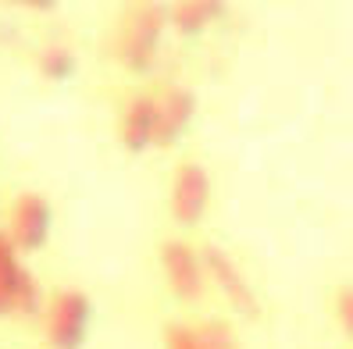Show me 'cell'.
Listing matches in <instances>:
<instances>
[{"instance_id": "7a4b0ae2", "label": "cell", "mask_w": 353, "mask_h": 349, "mask_svg": "<svg viewBox=\"0 0 353 349\" xmlns=\"http://www.w3.org/2000/svg\"><path fill=\"white\" fill-rule=\"evenodd\" d=\"M86 324H90V299L82 293H61L54 299L47 317V335L57 349H75L86 339Z\"/></svg>"}, {"instance_id": "9c48e42d", "label": "cell", "mask_w": 353, "mask_h": 349, "mask_svg": "<svg viewBox=\"0 0 353 349\" xmlns=\"http://www.w3.org/2000/svg\"><path fill=\"white\" fill-rule=\"evenodd\" d=\"M168 349H239V346L225 324H200V328L175 324L168 332Z\"/></svg>"}, {"instance_id": "6da1fadb", "label": "cell", "mask_w": 353, "mask_h": 349, "mask_svg": "<svg viewBox=\"0 0 353 349\" xmlns=\"http://www.w3.org/2000/svg\"><path fill=\"white\" fill-rule=\"evenodd\" d=\"M168 22V11L164 4H136L125 22H121V36H118V54L129 68L143 72L154 65L157 57V39H161V29Z\"/></svg>"}, {"instance_id": "5b68a950", "label": "cell", "mask_w": 353, "mask_h": 349, "mask_svg": "<svg viewBox=\"0 0 353 349\" xmlns=\"http://www.w3.org/2000/svg\"><path fill=\"white\" fill-rule=\"evenodd\" d=\"M161 260H164V271H168L172 289L182 299H196L203 293V264L185 242H168L161 250Z\"/></svg>"}, {"instance_id": "8fae6325", "label": "cell", "mask_w": 353, "mask_h": 349, "mask_svg": "<svg viewBox=\"0 0 353 349\" xmlns=\"http://www.w3.org/2000/svg\"><path fill=\"white\" fill-rule=\"evenodd\" d=\"M221 11H225L221 0H182V4H172V22L185 36H193L211 22V18H218Z\"/></svg>"}, {"instance_id": "4fadbf2b", "label": "cell", "mask_w": 353, "mask_h": 349, "mask_svg": "<svg viewBox=\"0 0 353 349\" xmlns=\"http://www.w3.org/2000/svg\"><path fill=\"white\" fill-rule=\"evenodd\" d=\"M339 324L346 328V332L353 328V293H350V289L339 293Z\"/></svg>"}, {"instance_id": "ba28073f", "label": "cell", "mask_w": 353, "mask_h": 349, "mask_svg": "<svg viewBox=\"0 0 353 349\" xmlns=\"http://www.w3.org/2000/svg\"><path fill=\"white\" fill-rule=\"evenodd\" d=\"M203 268L218 278V285L225 289V296L232 299L239 310H246V314L257 310V299H254V293H250V285H246V278L236 271V264L228 260L221 250H214V246H211V250L203 253Z\"/></svg>"}, {"instance_id": "8992f818", "label": "cell", "mask_w": 353, "mask_h": 349, "mask_svg": "<svg viewBox=\"0 0 353 349\" xmlns=\"http://www.w3.org/2000/svg\"><path fill=\"white\" fill-rule=\"evenodd\" d=\"M154 107H157L154 139L157 142H175L185 129H190L196 100H193V93H185V89H168L161 100H154Z\"/></svg>"}, {"instance_id": "3957f363", "label": "cell", "mask_w": 353, "mask_h": 349, "mask_svg": "<svg viewBox=\"0 0 353 349\" xmlns=\"http://www.w3.org/2000/svg\"><path fill=\"white\" fill-rule=\"evenodd\" d=\"M8 310H36V282L18 268L11 242L0 235V314Z\"/></svg>"}, {"instance_id": "30bf717a", "label": "cell", "mask_w": 353, "mask_h": 349, "mask_svg": "<svg viewBox=\"0 0 353 349\" xmlns=\"http://www.w3.org/2000/svg\"><path fill=\"white\" fill-rule=\"evenodd\" d=\"M154 121H157V107L150 96H136L129 111H125V121H121V136H125V147L129 150H147L154 142Z\"/></svg>"}, {"instance_id": "7c38bea8", "label": "cell", "mask_w": 353, "mask_h": 349, "mask_svg": "<svg viewBox=\"0 0 353 349\" xmlns=\"http://www.w3.org/2000/svg\"><path fill=\"white\" fill-rule=\"evenodd\" d=\"M39 68H43V75H50V78H68L72 68H75V57L65 47H50V50H43V57H39Z\"/></svg>"}, {"instance_id": "277c9868", "label": "cell", "mask_w": 353, "mask_h": 349, "mask_svg": "<svg viewBox=\"0 0 353 349\" xmlns=\"http://www.w3.org/2000/svg\"><path fill=\"white\" fill-rule=\"evenodd\" d=\"M207 196H211L207 171L200 168V164H182L179 175H175V193H172L175 218H179L182 224L200 221V214H203V207H207Z\"/></svg>"}, {"instance_id": "52a82bcc", "label": "cell", "mask_w": 353, "mask_h": 349, "mask_svg": "<svg viewBox=\"0 0 353 349\" xmlns=\"http://www.w3.org/2000/svg\"><path fill=\"white\" fill-rule=\"evenodd\" d=\"M47 229H50V207L43 196H22L14 203V218H11V235L18 246H26V250H36L39 242L47 239Z\"/></svg>"}]
</instances>
